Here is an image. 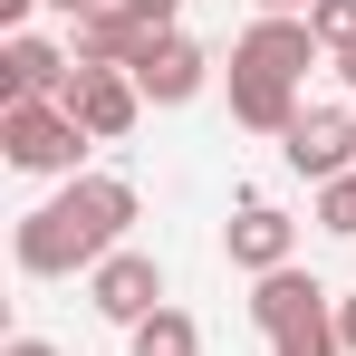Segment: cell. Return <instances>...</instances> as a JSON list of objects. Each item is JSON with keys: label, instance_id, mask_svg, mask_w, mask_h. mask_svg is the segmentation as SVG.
Here are the masks:
<instances>
[{"label": "cell", "instance_id": "cell-17", "mask_svg": "<svg viewBox=\"0 0 356 356\" xmlns=\"http://www.w3.org/2000/svg\"><path fill=\"white\" fill-rule=\"evenodd\" d=\"M125 10H135L145 29H174V10H183V0H125Z\"/></svg>", "mask_w": 356, "mask_h": 356}, {"label": "cell", "instance_id": "cell-19", "mask_svg": "<svg viewBox=\"0 0 356 356\" xmlns=\"http://www.w3.org/2000/svg\"><path fill=\"white\" fill-rule=\"evenodd\" d=\"M318 0H260V19H308Z\"/></svg>", "mask_w": 356, "mask_h": 356}, {"label": "cell", "instance_id": "cell-5", "mask_svg": "<svg viewBox=\"0 0 356 356\" xmlns=\"http://www.w3.org/2000/svg\"><path fill=\"white\" fill-rule=\"evenodd\" d=\"M125 77L145 87V106H193V97H202V77H212V58H202V39L154 29V39L135 49V67H125Z\"/></svg>", "mask_w": 356, "mask_h": 356}, {"label": "cell", "instance_id": "cell-1", "mask_svg": "<svg viewBox=\"0 0 356 356\" xmlns=\"http://www.w3.org/2000/svg\"><path fill=\"white\" fill-rule=\"evenodd\" d=\"M125 222H135V183L125 174H67V193H49V202L10 232V260H19L29 280H67V270L116 260Z\"/></svg>", "mask_w": 356, "mask_h": 356}, {"label": "cell", "instance_id": "cell-20", "mask_svg": "<svg viewBox=\"0 0 356 356\" xmlns=\"http://www.w3.org/2000/svg\"><path fill=\"white\" fill-rule=\"evenodd\" d=\"M337 337H347V356H356V289L337 298Z\"/></svg>", "mask_w": 356, "mask_h": 356}, {"label": "cell", "instance_id": "cell-3", "mask_svg": "<svg viewBox=\"0 0 356 356\" xmlns=\"http://www.w3.org/2000/svg\"><path fill=\"white\" fill-rule=\"evenodd\" d=\"M0 87H10V106H67L77 49L39 39V29H10V39H0Z\"/></svg>", "mask_w": 356, "mask_h": 356}, {"label": "cell", "instance_id": "cell-18", "mask_svg": "<svg viewBox=\"0 0 356 356\" xmlns=\"http://www.w3.org/2000/svg\"><path fill=\"white\" fill-rule=\"evenodd\" d=\"M49 10H58L67 29H77V19H97V10H116V0H49Z\"/></svg>", "mask_w": 356, "mask_h": 356}, {"label": "cell", "instance_id": "cell-2", "mask_svg": "<svg viewBox=\"0 0 356 356\" xmlns=\"http://www.w3.org/2000/svg\"><path fill=\"white\" fill-rule=\"evenodd\" d=\"M0 145H10L19 174H77L87 125L67 116V106H0Z\"/></svg>", "mask_w": 356, "mask_h": 356}, {"label": "cell", "instance_id": "cell-10", "mask_svg": "<svg viewBox=\"0 0 356 356\" xmlns=\"http://www.w3.org/2000/svg\"><path fill=\"white\" fill-rule=\"evenodd\" d=\"M308 308H337V298L318 289V280H308V270H270V280H250V327H260V337H280V327H298V318H308Z\"/></svg>", "mask_w": 356, "mask_h": 356}, {"label": "cell", "instance_id": "cell-4", "mask_svg": "<svg viewBox=\"0 0 356 356\" xmlns=\"http://www.w3.org/2000/svg\"><path fill=\"white\" fill-rule=\"evenodd\" d=\"M280 164L308 174V183L356 174V106H298V125L280 135Z\"/></svg>", "mask_w": 356, "mask_h": 356}, {"label": "cell", "instance_id": "cell-8", "mask_svg": "<svg viewBox=\"0 0 356 356\" xmlns=\"http://www.w3.org/2000/svg\"><path fill=\"white\" fill-rule=\"evenodd\" d=\"M67 116L87 125V145H116V135H135V116H145V87H135L125 67H77Z\"/></svg>", "mask_w": 356, "mask_h": 356}, {"label": "cell", "instance_id": "cell-23", "mask_svg": "<svg viewBox=\"0 0 356 356\" xmlns=\"http://www.w3.org/2000/svg\"><path fill=\"white\" fill-rule=\"evenodd\" d=\"M337 77H347V87H356V49H347V58H337Z\"/></svg>", "mask_w": 356, "mask_h": 356}, {"label": "cell", "instance_id": "cell-13", "mask_svg": "<svg viewBox=\"0 0 356 356\" xmlns=\"http://www.w3.org/2000/svg\"><path fill=\"white\" fill-rule=\"evenodd\" d=\"M270 356H347V337H337V308H308L298 327H280V337H270Z\"/></svg>", "mask_w": 356, "mask_h": 356}, {"label": "cell", "instance_id": "cell-12", "mask_svg": "<svg viewBox=\"0 0 356 356\" xmlns=\"http://www.w3.org/2000/svg\"><path fill=\"white\" fill-rule=\"evenodd\" d=\"M232 125H250V135H289V125H298V87H280V77H241V67H232Z\"/></svg>", "mask_w": 356, "mask_h": 356}, {"label": "cell", "instance_id": "cell-6", "mask_svg": "<svg viewBox=\"0 0 356 356\" xmlns=\"http://www.w3.org/2000/svg\"><path fill=\"white\" fill-rule=\"evenodd\" d=\"M87 298H97V318L145 327V318L164 308V270H154V250H116V260H97V270H87Z\"/></svg>", "mask_w": 356, "mask_h": 356}, {"label": "cell", "instance_id": "cell-16", "mask_svg": "<svg viewBox=\"0 0 356 356\" xmlns=\"http://www.w3.org/2000/svg\"><path fill=\"white\" fill-rule=\"evenodd\" d=\"M318 222L337 241H356V174H337V183H318Z\"/></svg>", "mask_w": 356, "mask_h": 356}, {"label": "cell", "instance_id": "cell-7", "mask_svg": "<svg viewBox=\"0 0 356 356\" xmlns=\"http://www.w3.org/2000/svg\"><path fill=\"white\" fill-rule=\"evenodd\" d=\"M232 67L241 77H280V87H298L308 67H318V29L308 19H250L232 39Z\"/></svg>", "mask_w": 356, "mask_h": 356}, {"label": "cell", "instance_id": "cell-15", "mask_svg": "<svg viewBox=\"0 0 356 356\" xmlns=\"http://www.w3.org/2000/svg\"><path fill=\"white\" fill-rule=\"evenodd\" d=\"M308 29H318V49H327V58H347V49H356V0H318V10H308Z\"/></svg>", "mask_w": 356, "mask_h": 356}, {"label": "cell", "instance_id": "cell-14", "mask_svg": "<svg viewBox=\"0 0 356 356\" xmlns=\"http://www.w3.org/2000/svg\"><path fill=\"white\" fill-rule=\"evenodd\" d=\"M135 356H202V327H193L183 308H154V318L135 327Z\"/></svg>", "mask_w": 356, "mask_h": 356}, {"label": "cell", "instance_id": "cell-9", "mask_svg": "<svg viewBox=\"0 0 356 356\" xmlns=\"http://www.w3.org/2000/svg\"><path fill=\"white\" fill-rule=\"evenodd\" d=\"M222 250H232V270L270 280V270H289V250H298V222L280 212V202H241L232 222H222Z\"/></svg>", "mask_w": 356, "mask_h": 356}, {"label": "cell", "instance_id": "cell-21", "mask_svg": "<svg viewBox=\"0 0 356 356\" xmlns=\"http://www.w3.org/2000/svg\"><path fill=\"white\" fill-rule=\"evenodd\" d=\"M0 356H58V347H49V337H10Z\"/></svg>", "mask_w": 356, "mask_h": 356}, {"label": "cell", "instance_id": "cell-22", "mask_svg": "<svg viewBox=\"0 0 356 356\" xmlns=\"http://www.w3.org/2000/svg\"><path fill=\"white\" fill-rule=\"evenodd\" d=\"M29 10H39V0H0V19H10V29H19V19H29Z\"/></svg>", "mask_w": 356, "mask_h": 356}, {"label": "cell", "instance_id": "cell-11", "mask_svg": "<svg viewBox=\"0 0 356 356\" xmlns=\"http://www.w3.org/2000/svg\"><path fill=\"white\" fill-rule=\"evenodd\" d=\"M154 29L135 19V10H97V19H77V67H135V49H145Z\"/></svg>", "mask_w": 356, "mask_h": 356}]
</instances>
